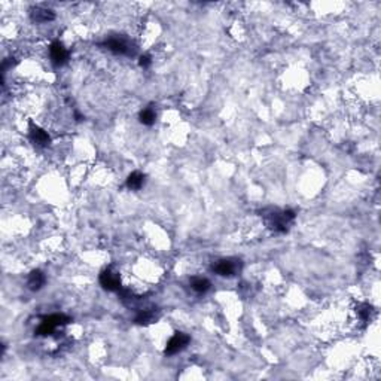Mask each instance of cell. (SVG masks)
<instances>
[{"label": "cell", "mask_w": 381, "mask_h": 381, "mask_svg": "<svg viewBox=\"0 0 381 381\" xmlns=\"http://www.w3.org/2000/svg\"><path fill=\"white\" fill-rule=\"evenodd\" d=\"M30 137H32V140H33L36 144H39V146H48L49 141H51L49 134H48L45 130H42L40 127L35 125V124L30 125Z\"/></svg>", "instance_id": "cell-7"}, {"label": "cell", "mask_w": 381, "mask_h": 381, "mask_svg": "<svg viewBox=\"0 0 381 381\" xmlns=\"http://www.w3.org/2000/svg\"><path fill=\"white\" fill-rule=\"evenodd\" d=\"M264 217L271 230H274L276 233H284V231H287L289 223L295 219V211H292V210L280 211V210L270 208V213L264 211Z\"/></svg>", "instance_id": "cell-1"}, {"label": "cell", "mask_w": 381, "mask_h": 381, "mask_svg": "<svg viewBox=\"0 0 381 381\" xmlns=\"http://www.w3.org/2000/svg\"><path fill=\"white\" fill-rule=\"evenodd\" d=\"M139 121H140L143 125H147V127L154 125L155 121H157V113H155V110L152 109V107L143 109V110L139 113Z\"/></svg>", "instance_id": "cell-12"}, {"label": "cell", "mask_w": 381, "mask_h": 381, "mask_svg": "<svg viewBox=\"0 0 381 381\" xmlns=\"http://www.w3.org/2000/svg\"><path fill=\"white\" fill-rule=\"evenodd\" d=\"M191 338L189 335L183 334V332H176L170 341L167 343V347H166V354L169 356H173V354H177L179 351H182L183 348H186V346L189 344Z\"/></svg>", "instance_id": "cell-5"}, {"label": "cell", "mask_w": 381, "mask_h": 381, "mask_svg": "<svg viewBox=\"0 0 381 381\" xmlns=\"http://www.w3.org/2000/svg\"><path fill=\"white\" fill-rule=\"evenodd\" d=\"M49 54H51V60L55 66H63L67 63L69 60V51L64 48V45L58 40L52 42L49 46Z\"/></svg>", "instance_id": "cell-6"}, {"label": "cell", "mask_w": 381, "mask_h": 381, "mask_svg": "<svg viewBox=\"0 0 381 381\" xmlns=\"http://www.w3.org/2000/svg\"><path fill=\"white\" fill-rule=\"evenodd\" d=\"M54 18H55V15L51 9L36 8L32 11V20L36 23H48V21H52Z\"/></svg>", "instance_id": "cell-9"}, {"label": "cell", "mask_w": 381, "mask_h": 381, "mask_svg": "<svg viewBox=\"0 0 381 381\" xmlns=\"http://www.w3.org/2000/svg\"><path fill=\"white\" fill-rule=\"evenodd\" d=\"M100 284L109 292H119L121 290V278L119 274L115 273L112 268H106L100 274Z\"/></svg>", "instance_id": "cell-4"}, {"label": "cell", "mask_w": 381, "mask_h": 381, "mask_svg": "<svg viewBox=\"0 0 381 381\" xmlns=\"http://www.w3.org/2000/svg\"><path fill=\"white\" fill-rule=\"evenodd\" d=\"M157 319H158V313L157 312H154V310H143V312H140L136 316L134 322L137 325H149V323H154Z\"/></svg>", "instance_id": "cell-10"}, {"label": "cell", "mask_w": 381, "mask_h": 381, "mask_svg": "<svg viewBox=\"0 0 381 381\" xmlns=\"http://www.w3.org/2000/svg\"><path fill=\"white\" fill-rule=\"evenodd\" d=\"M144 185V174L140 172H133L127 179V188L131 191H139Z\"/></svg>", "instance_id": "cell-11"}, {"label": "cell", "mask_w": 381, "mask_h": 381, "mask_svg": "<svg viewBox=\"0 0 381 381\" xmlns=\"http://www.w3.org/2000/svg\"><path fill=\"white\" fill-rule=\"evenodd\" d=\"M371 312H372V307L369 306V304H359V306H357V314H359V317H360L363 322H368V320H369Z\"/></svg>", "instance_id": "cell-14"}, {"label": "cell", "mask_w": 381, "mask_h": 381, "mask_svg": "<svg viewBox=\"0 0 381 381\" xmlns=\"http://www.w3.org/2000/svg\"><path fill=\"white\" fill-rule=\"evenodd\" d=\"M139 64H140V67L147 69V67L152 64V60H150V57H149V55H141V57H140V60H139Z\"/></svg>", "instance_id": "cell-15"}, {"label": "cell", "mask_w": 381, "mask_h": 381, "mask_svg": "<svg viewBox=\"0 0 381 381\" xmlns=\"http://www.w3.org/2000/svg\"><path fill=\"white\" fill-rule=\"evenodd\" d=\"M213 273L222 277H233L242 270V261L239 259H220L211 265Z\"/></svg>", "instance_id": "cell-3"}, {"label": "cell", "mask_w": 381, "mask_h": 381, "mask_svg": "<svg viewBox=\"0 0 381 381\" xmlns=\"http://www.w3.org/2000/svg\"><path fill=\"white\" fill-rule=\"evenodd\" d=\"M210 281L204 277H194L191 278V287L197 292V293H206L210 289Z\"/></svg>", "instance_id": "cell-13"}, {"label": "cell", "mask_w": 381, "mask_h": 381, "mask_svg": "<svg viewBox=\"0 0 381 381\" xmlns=\"http://www.w3.org/2000/svg\"><path fill=\"white\" fill-rule=\"evenodd\" d=\"M103 46L116 55H134L136 52L134 45L124 37H110L103 43Z\"/></svg>", "instance_id": "cell-2"}, {"label": "cell", "mask_w": 381, "mask_h": 381, "mask_svg": "<svg viewBox=\"0 0 381 381\" xmlns=\"http://www.w3.org/2000/svg\"><path fill=\"white\" fill-rule=\"evenodd\" d=\"M45 281H46L45 274L39 270H35V271L30 273V276L27 278V286H29L30 290H39V289L43 287Z\"/></svg>", "instance_id": "cell-8"}]
</instances>
